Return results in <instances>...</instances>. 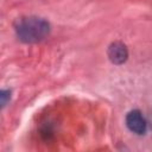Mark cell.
Wrapping results in <instances>:
<instances>
[{"label":"cell","mask_w":152,"mask_h":152,"mask_svg":"<svg viewBox=\"0 0 152 152\" xmlns=\"http://www.w3.org/2000/svg\"><path fill=\"white\" fill-rule=\"evenodd\" d=\"M11 99V91L10 90H1L0 91V100H1V107H5L7 102Z\"/></svg>","instance_id":"obj_4"},{"label":"cell","mask_w":152,"mask_h":152,"mask_svg":"<svg viewBox=\"0 0 152 152\" xmlns=\"http://www.w3.org/2000/svg\"><path fill=\"white\" fill-rule=\"evenodd\" d=\"M108 58L110 59L112 63L114 64H122L127 61V57H128V50L126 48V45L121 42H114L109 45L108 48Z\"/></svg>","instance_id":"obj_3"},{"label":"cell","mask_w":152,"mask_h":152,"mask_svg":"<svg viewBox=\"0 0 152 152\" xmlns=\"http://www.w3.org/2000/svg\"><path fill=\"white\" fill-rule=\"evenodd\" d=\"M126 125L129 128V131H132L133 133L139 134V135L145 134L146 129H147L146 120L144 119L141 112L138 110V109L131 110L127 114V116H126Z\"/></svg>","instance_id":"obj_2"},{"label":"cell","mask_w":152,"mask_h":152,"mask_svg":"<svg viewBox=\"0 0 152 152\" xmlns=\"http://www.w3.org/2000/svg\"><path fill=\"white\" fill-rule=\"evenodd\" d=\"M18 38L24 43L42 42L50 32V25L46 20L38 17H27L18 21L15 26Z\"/></svg>","instance_id":"obj_1"}]
</instances>
